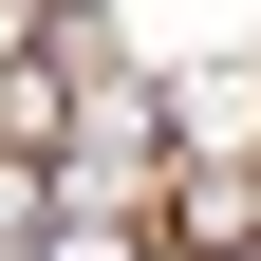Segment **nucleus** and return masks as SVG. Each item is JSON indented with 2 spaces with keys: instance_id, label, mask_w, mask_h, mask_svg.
<instances>
[{
  "instance_id": "nucleus-2",
  "label": "nucleus",
  "mask_w": 261,
  "mask_h": 261,
  "mask_svg": "<svg viewBox=\"0 0 261 261\" xmlns=\"http://www.w3.org/2000/svg\"><path fill=\"white\" fill-rule=\"evenodd\" d=\"M56 112H75V56L19 38V56H0V149H56Z\"/></svg>"
},
{
  "instance_id": "nucleus-3",
  "label": "nucleus",
  "mask_w": 261,
  "mask_h": 261,
  "mask_svg": "<svg viewBox=\"0 0 261 261\" xmlns=\"http://www.w3.org/2000/svg\"><path fill=\"white\" fill-rule=\"evenodd\" d=\"M205 261H261V243H205Z\"/></svg>"
},
{
  "instance_id": "nucleus-1",
  "label": "nucleus",
  "mask_w": 261,
  "mask_h": 261,
  "mask_svg": "<svg viewBox=\"0 0 261 261\" xmlns=\"http://www.w3.org/2000/svg\"><path fill=\"white\" fill-rule=\"evenodd\" d=\"M168 243L205 261V243H261V149H187L168 168Z\"/></svg>"
}]
</instances>
